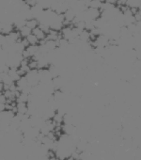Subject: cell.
Here are the masks:
<instances>
[{"label": "cell", "instance_id": "obj_1", "mask_svg": "<svg viewBox=\"0 0 141 160\" xmlns=\"http://www.w3.org/2000/svg\"><path fill=\"white\" fill-rule=\"evenodd\" d=\"M32 33H33L35 36H36L40 42L46 40V35H47V34L45 33L40 27H38V28H36L35 29H33V30H32Z\"/></svg>", "mask_w": 141, "mask_h": 160}, {"label": "cell", "instance_id": "obj_2", "mask_svg": "<svg viewBox=\"0 0 141 160\" xmlns=\"http://www.w3.org/2000/svg\"><path fill=\"white\" fill-rule=\"evenodd\" d=\"M16 107H17V113H20V114H27L28 112L27 103H17Z\"/></svg>", "mask_w": 141, "mask_h": 160}, {"label": "cell", "instance_id": "obj_3", "mask_svg": "<svg viewBox=\"0 0 141 160\" xmlns=\"http://www.w3.org/2000/svg\"><path fill=\"white\" fill-rule=\"evenodd\" d=\"M15 83H16L17 87L19 88V90H21V91L24 89V88H27V87L28 86V83H27V80L26 75L22 76L21 78H20L18 81L15 82Z\"/></svg>", "mask_w": 141, "mask_h": 160}, {"label": "cell", "instance_id": "obj_4", "mask_svg": "<svg viewBox=\"0 0 141 160\" xmlns=\"http://www.w3.org/2000/svg\"><path fill=\"white\" fill-rule=\"evenodd\" d=\"M18 30H19L20 35H21L22 38H27L30 34H32V29L27 28V25H24V27L20 28Z\"/></svg>", "mask_w": 141, "mask_h": 160}, {"label": "cell", "instance_id": "obj_5", "mask_svg": "<svg viewBox=\"0 0 141 160\" xmlns=\"http://www.w3.org/2000/svg\"><path fill=\"white\" fill-rule=\"evenodd\" d=\"M39 25H40V22L38 21V20L36 18H31V19H28L27 20V22H26V25L27 28H29L30 29H35L36 28L39 27Z\"/></svg>", "mask_w": 141, "mask_h": 160}, {"label": "cell", "instance_id": "obj_6", "mask_svg": "<svg viewBox=\"0 0 141 160\" xmlns=\"http://www.w3.org/2000/svg\"><path fill=\"white\" fill-rule=\"evenodd\" d=\"M29 102V94L22 92L16 97V103H28Z\"/></svg>", "mask_w": 141, "mask_h": 160}, {"label": "cell", "instance_id": "obj_7", "mask_svg": "<svg viewBox=\"0 0 141 160\" xmlns=\"http://www.w3.org/2000/svg\"><path fill=\"white\" fill-rule=\"evenodd\" d=\"M27 40L29 45H39L40 44V41L38 40V38L33 33L30 34L27 38Z\"/></svg>", "mask_w": 141, "mask_h": 160}, {"label": "cell", "instance_id": "obj_8", "mask_svg": "<svg viewBox=\"0 0 141 160\" xmlns=\"http://www.w3.org/2000/svg\"><path fill=\"white\" fill-rule=\"evenodd\" d=\"M6 110H7L6 104H4V103H0V113H2Z\"/></svg>", "mask_w": 141, "mask_h": 160}, {"label": "cell", "instance_id": "obj_9", "mask_svg": "<svg viewBox=\"0 0 141 160\" xmlns=\"http://www.w3.org/2000/svg\"><path fill=\"white\" fill-rule=\"evenodd\" d=\"M4 88H5V85L3 82H0V92H3L4 91Z\"/></svg>", "mask_w": 141, "mask_h": 160}]
</instances>
